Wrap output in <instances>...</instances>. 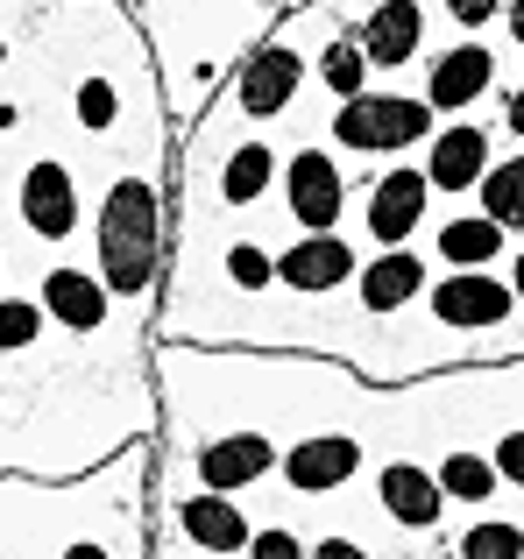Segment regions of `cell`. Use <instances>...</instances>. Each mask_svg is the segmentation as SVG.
<instances>
[{
	"instance_id": "6da1fadb",
	"label": "cell",
	"mask_w": 524,
	"mask_h": 559,
	"mask_svg": "<svg viewBox=\"0 0 524 559\" xmlns=\"http://www.w3.org/2000/svg\"><path fill=\"white\" fill-rule=\"evenodd\" d=\"M93 248H99V276H107L114 298H150L156 262H164V191H156V178L128 170V178L107 185Z\"/></svg>"
},
{
	"instance_id": "7a4b0ae2",
	"label": "cell",
	"mask_w": 524,
	"mask_h": 559,
	"mask_svg": "<svg viewBox=\"0 0 524 559\" xmlns=\"http://www.w3.org/2000/svg\"><path fill=\"white\" fill-rule=\"evenodd\" d=\"M432 135V107L412 93H355L333 107V142L355 156H397Z\"/></svg>"
},
{
	"instance_id": "3957f363",
	"label": "cell",
	"mask_w": 524,
	"mask_h": 559,
	"mask_svg": "<svg viewBox=\"0 0 524 559\" xmlns=\"http://www.w3.org/2000/svg\"><path fill=\"white\" fill-rule=\"evenodd\" d=\"M511 312H517V290L503 284V276H489V262H483V270H454V276L432 284V319H440L446 333L511 326Z\"/></svg>"
},
{
	"instance_id": "277c9868",
	"label": "cell",
	"mask_w": 524,
	"mask_h": 559,
	"mask_svg": "<svg viewBox=\"0 0 524 559\" xmlns=\"http://www.w3.org/2000/svg\"><path fill=\"white\" fill-rule=\"evenodd\" d=\"M14 213H22L28 241H71L79 234V178H71L57 156H43V164L22 170V191H14Z\"/></svg>"
},
{
	"instance_id": "5b68a950",
	"label": "cell",
	"mask_w": 524,
	"mask_h": 559,
	"mask_svg": "<svg viewBox=\"0 0 524 559\" xmlns=\"http://www.w3.org/2000/svg\"><path fill=\"white\" fill-rule=\"evenodd\" d=\"M426 199H432L426 164H397V170H383V178L369 185V205H361V227H369V241H376V248L412 241L418 219H426Z\"/></svg>"
},
{
	"instance_id": "8992f818",
	"label": "cell",
	"mask_w": 524,
	"mask_h": 559,
	"mask_svg": "<svg viewBox=\"0 0 524 559\" xmlns=\"http://www.w3.org/2000/svg\"><path fill=\"white\" fill-rule=\"evenodd\" d=\"M284 199H290V219H298L305 234H326V227H341V213H347V170L333 164L326 150H298L284 164Z\"/></svg>"
},
{
	"instance_id": "52a82bcc",
	"label": "cell",
	"mask_w": 524,
	"mask_h": 559,
	"mask_svg": "<svg viewBox=\"0 0 524 559\" xmlns=\"http://www.w3.org/2000/svg\"><path fill=\"white\" fill-rule=\"evenodd\" d=\"M361 439H347V432H305L290 453H276V475L290 481L298 496H333V489H347V481L361 475Z\"/></svg>"
},
{
	"instance_id": "ba28073f",
	"label": "cell",
	"mask_w": 524,
	"mask_h": 559,
	"mask_svg": "<svg viewBox=\"0 0 524 559\" xmlns=\"http://www.w3.org/2000/svg\"><path fill=\"white\" fill-rule=\"evenodd\" d=\"M298 79H305V57L290 50V36L262 43V50L241 57V79H235V107L249 121H276V114L298 99Z\"/></svg>"
},
{
	"instance_id": "9c48e42d",
	"label": "cell",
	"mask_w": 524,
	"mask_h": 559,
	"mask_svg": "<svg viewBox=\"0 0 524 559\" xmlns=\"http://www.w3.org/2000/svg\"><path fill=\"white\" fill-rule=\"evenodd\" d=\"M497 71H503V57L489 50V43H454V50H440V57L426 64V107H432V114L475 107V99L497 85Z\"/></svg>"
},
{
	"instance_id": "30bf717a",
	"label": "cell",
	"mask_w": 524,
	"mask_h": 559,
	"mask_svg": "<svg viewBox=\"0 0 524 559\" xmlns=\"http://www.w3.org/2000/svg\"><path fill=\"white\" fill-rule=\"evenodd\" d=\"M355 43H361V57H369V71H404L418 57V43H426V8H418V0H376V8L361 14Z\"/></svg>"
},
{
	"instance_id": "8fae6325",
	"label": "cell",
	"mask_w": 524,
	"mask_h": 559,
	"mask_svg": "<svg viewBox=\"0 0 524 559\" xmlns=\"http://www.w3.org/2000/svg\"><path fill=\"white\" fill-rule=\"evenodd\" d=\"M347 276H355V248L341 241V234H305V241H290L284 255H276V284H290L298 298H326V290H341Z\"/></svg>"
},
{
	"instance_id": "7c38bea8",
	"label": "cell",
	"mask_w": 524,
	"mask_h": 559,
	"mask_svg": "<svg viewBox=\"0 0 524 559\" xmlns=\"http://www.w3.org/2000/svg\"><path fill=\"white\" fill-rule=\"evenodd\" d=\"M376 496H383L390 524H404V532H440V510H446V489L432 467L418 461H390L383 475H376Z\"/></svg>"
},
{
	"instance_id": "4fadbf2b",
	"label": "cell",
	"mask_w": 524,
	"mask_h": 559,
	"mask_svg": "<svg viewBox=\"0 0 524 559\" xmlns=\"http://www.w3.org/2000/svg\"><path fill=\"white\" fill-rule=\"evenodd\" d=\"M164 546H199V552H249V518L227 503V489H206L178 503V538Z\"/></svg>"
},
{
	"instance_id": "5bb4252c",
	"label": "cell",
	"mask_w": 524,
	"mask_h": 559,
	"mask_svg": "<svg viewBox=\"0 0 524 559\" xmlns=\"http://www.w3.org/2000/svg\"><path fill=\"white\" fill-rule=\"evenodd\" d=\"M192 467H199L206 489H255V481L276 467V447H270V432H221Z\"/></svg>"
},
{
	"instance_id": "9a60e30c",
	"label": "cell",
	"mask_w": 524,
	"mask_h": 559,
	"mask_svg": "<svg viewBox=\"0 0 524 559\" xmlns=\"http://www.w3.org/2000/svg\"><path fill=\"white\" fill-rule=\"evenodd\" d=\"M43 312L57 319V326H71V333H99L107 326V276H93V270H50L43 276Z\"/></svg>"
},
{
	"instance_id": "2e32d148",
	"label": "cell",
	"mask_w": 524,
	"mask_h": 559,
	"mask_svg": "<svg viewBox=\"0 0 524 559\" xmlns=\"http://www.w3.org/2000/svg\"><path fill=\"white\" fill-rule=\"evenodd\" d=\"M483 170H489V128L454 121V128L432 135V156H426L432 191H475V185H483Z\"/></svg>"
},
{
	"instance_id": "e0dca14e",
	"label": "cell",
	"mask_w": 524,
	"mask_h": 559,
	"mask_svg": "<svg viewBox=\"0 0 524 559\" xmlns=\"http://www.w3.org/2000/svg\"><path fill=\"white\" fill-rule=\"evenodd\" d=\"M355 284H361V305L369 312H404V305L426 290V255H412V248H383V255L369 262V270H355Z\"/></svg>"
},
{
	"instance_id": "ac0fdd59",
	"label": "cell",
	"mask_w": 524,
	"mask_h": 559,
	"mask_svg": "<svg viewBox=\"0 0 524 559\" xmlns=\"http://www.w3.org/2000/svg\"><path fill=\"white\" fill-rule=\"evenodd\" d=\"M270 185H276V150H270L262 135H249L241 150H227V164H221V199L235 205V213H241V205H262V191H270Z\"/></svg>"
},
{
	"instance_id": "d6986e66",
	"label": "cell",
	"mask_w": 524,
	"mask_h": 559,
	"mask_svg": "<svg viewBox=\"0 0 524 559\" xmlns=\"http://www.w3.org/2000/svg\"><path fill=\"white\" fill-rule=\"evenodd\" d=\"M503 241H511V227H497L489 213H468V219H446V227H440V255L454 262V270H483V262H497Z\"/></svg>"
},
{
	"instance_id": "ffe728a7",
	"label": "cell",
	"mask_w": 524,
	"mask_h": 559,
	"mask_svg": "<svg viewBox=\"0 0 524 559\" xmlns=\"http://www.w3.org/2000/svg\"><path fill=\"white\" fill-rule=\"evenodd\" d=\"M432 475H440V489H446V503H489V496L503 489V475H497V461H489V453H446L440 467H432Z\"/></svg>"
},
{
	"instance_id": "44dd1931",
	"label": "cell",
	"mask_w": 524,
	"mask_h": 559,
	"mask_svg": "<svg viewBox=\"0 0 524 559\" xmlns=\"http://www.w3.org/2000/svg\"><path fill=\"white\" fill-rule=\"evenodd\" d=\"M475 191H483V213L497 219V227L524 234V156H511V164H489Z\"/></svg>"
},
{
	"instance_id": "7402d4cb",
	"label": "cell",
	"mask_w": 524,
	"mask_h": 559,
	"mask_svg": "<svg viewBox=\"0 0 524 559\" xmlns=\"http://www.w3.org/2000/svg\"><path fill=\"white\" fill-rule=\"evenodd\" d=\"M319 79H326V93H333V99L369 93V57H361V43H355V36H333V43H326V57H319Z\"/></svg>"
},
{
	"instance_id": "603a6c76",
	"label": "cell",
	"mask_w": 524,
	"mask_h": 559,
	"mask_svg": "<svg viewBox=\"0 0 524 559\" xmlns=\"http://www.w3.org/2000/svg\"><path fill=\"white\" fill-rule=\"evenodd\" d=\"M43 326H50L43 298H0V355H28V347H43Z\"/></svg>"
},
{
	"instance_id": "cb8c5ba5",
	"label": "cell",
	"mask_w": 524,
	"mask_h": 559,
	"mask_svg": "<svg viewBox=\"0 0 524 559\" xmlns=\"http://www.w3.org/2000/svg\"><path fill=\"white\" fill-rule=\"evenodd\" d=\"M227 284L235 290H270L276 284V255L262 241H227Z\"/></svg>"
},
{
	"instance_id": "d4e9b609",
	"label": "cell",
	"mask_w": 524,
	"mask_h": 559,
	"mask_svg": "<svg viewBox=\"0 0 524 559\" xmlns=\"http://www.w3.org/2000/svg\"><path fill=\"white\" fill-rule=\"evenodd\" d=\"M71 114H79V128H85V135H107V128L121 121V93H114V85L93 71V79L79 85V99H71Z\"/></svg>"
},
{
	"instance_id": "484cf974",
	"label": "cell",
	"mask_w": 524,
	"mask_h": 559,
	"mask_svg": "<svg viewBox=\"0 0 524 559\" xmlns=\"http://www.w3.org/2000/svg\"><path fill=\"white\" fill-rule=\"evenodd\" d=\"M461 552L468 559H511V552H524V532L517 524H503V518H483V524H468V532H461Z\"/></svg>"
},
{
	"instance_id": "4316f807",
	"label": "cell",
	"mask_w": 524,
	"mask_h": 559,
	"mask_svg": "<svg viewBox=\"0 0 524 559\" xmlns=\"http://www.w3.org/2000/svg\"><path fill=\"white\" fill-rule=\"evenodd\" d=\"M249 552L262 559H284V552H312V538H298V532H284V524H262V532H249Z\"/></svg>"
},
{
	"instance_id": "83f0119b",
	"label": "cell",
	"mask_w": 524,
	"mask_h": 559,
	"mask_svg": "<svg viewBox=\"0 0 524 559\" xmlns=\"http://www.w3.org/2000/svg\"><path fill=\"white\" fill-rule=\"evenodd\" d=\"M489 461H497V475L511 481V489H524V425H517V432H503L497 447H489Z\"/></svg>"
},
{
	"instance_id": "f1b7e54d",
	"label": "cell",
	"mask_w": 524,
	"mask_h": 559,
	"mask_svg": "<svg viewBox=\"0 0 524 559\" xmlns=\"http://www.w3.org/2000/svg\"><path fill=\"white\" fill-rule=\"evenodd\" d=\"M446 14H454L461 28H489L503 14V0H446Z\"/></svg>"
},
{
	"instance_id": "f546056e",
	"label": "cell",
	"mask_w": 524,
	"mask_h": 559,
	"mask_svg": "<svg viewBox=\"0 0 524 559\" xmlns=\"http://www.w3.org/2000/svg\"><path fill=\"white\" fill-rule=\"evenodd\" d=\"M503 128H511V135H524V85L511 93V107H503Z\"/></svg>"
},
{
	"instance_id": "4dcf8cb0",
	"label": "cell",
	"mask_w": 524,
	"mask_h": 559,
	"mask_svg": "<svg viewBox=\"0 0 524 559\" xmlns=\"http://www.w3.org/2000/svg\"><path fill=\"white\" fill-rule=\"evenodd\" d=\"M503 22H511V43H524V0H511V8H503Z\"/></svg>"
},
{
	"instance_id": "1f68e13d",
	"label": "cell",
	"mask_w": 524,
	"mask_h": 559,
	"mask_svg": "<svg viewBox=\"0 0 524 559\" xmlns=\"http://www.w3.org/2000/svg\"><path fill=\"white\" fill-rule=\"evenodd\" d=\"M511 290H517V305H524V248H517V270H511Z\"/></svg>"
},
{
	"instance_id": "d6a6232c",
	"label": "cell",
	"mask_w": 524,
	"mask_h": 559,
	"mask_svg": "<svg viewBox=\"0 0 524 559\" xmlns=\"http://www.w3.org/2000/svg\"><path fill=\"white\" fill-rule=\"evenodd\" d=\"M0 64H8V43H0Z\"/></svg>"
}]
</instances>
